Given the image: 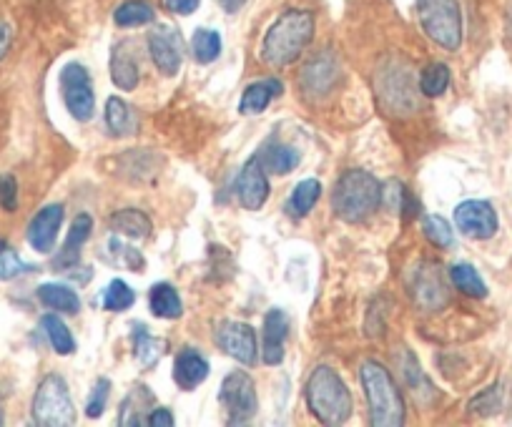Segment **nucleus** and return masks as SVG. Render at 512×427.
Here are the masks:
<instances>
[{
    "instance_id": "obj_21",
    "label": "nucleus",
    "mask_w": 512,
    "mask_h": 427,
    "mask_svg": "<svg viewBox=\"0 0 512 427\" xmlns=\"http://www.w3.org/2000/svg\"><path fill=\"white\" fill-rule=\"evenodd\" d=\"M256 159L262 161L264 171H272V174L284 176L289 174V171L297 169L302 156H299L297 149L282 144V141H269V144L256 154Z\"/></svg>"
},
{
    "instance_id": "obj_26",
    "label": "nucleus",
    "mask_w": 512,
    "mask_h": 427,
    "mask_svg": "<svg viewBox=\"0 0 512 427\" xmlns=\"http://www.w3.org/2000/svg\"><path fill=\"white\" fill-rule=\"evenodd\" d=\"M149 304H151V312L161 319H176L181 317V312H184V304H181L179 292H176L169 282H159L151 287Z\"/></svg>"
},
{
    "instance_id": "obj_43",
    "label": "nucleus",
    "mask_w": 512,
    "mask_h": 427,
    "mask_svg": "<svg viewBox=\"0 0 512 427\" xmlns=\"http://www.w3.org/2000/svg\"><path fill=\"white\" fill-rule=\"evenodd\" d=\"M201 6V0H166V8L176 16H191L196 8Z\"/></svg>"
},
{
    "instance_id": "obj_16",
    "label": "nucleus",
    "mask_w": 512,
    "mask_h": 427,
    "mask_svg": "<svg viewBox=\"0 0 512 427\" xmlns=\"http://www.w3.org/2000/svg\"><path fill=\"white\" fill-rule=\"evenodd\" d=\"M63 224V206L61 204H48L38 211L33 222L28 224V244H31L36 252L48 254L56 244L58 232H61Z\"/></svg>"
},
{
    "instance_id": "obj_44",
    "label": "nucleus",
    "mask_w": 512,
    "mask_h": 427,
    "mask_svg": "<svg viewBox=\"0 0 512 427\" xmlns=\"http://www.w3.org/2000/svg\"><path fill=\"white\" fill-rule=\"evenodd\" d=\"M11 43H13L11 26H8L6 21H0V61H3V56H6V53H8Z\"/></svg>"
},
{
    "instance_id": "obj_1",
    "label": "nucleus",
    "mask_w": 512,
    "mask_h": 427,
    "mask_svg": "<svg viewBox=\"0 0 512 427\" xmlns=\"http://www.w3.org/2000/svg\"><path fill=\"white\" fill-rule=\"evenodd\" d=\"M314 36V16L307 11H287L277 18L262 43V58L267 66L284 68L297 61Z\"/></svg>"
},
{
    "instance_id": "obj_11",
    "label": "nucleus",
    "mask_w": 512,
    "mask_h": 427,
    "mask_svg": "<svg viewBox=\"0 0 512 427\" xmlns=\"http://www.w3.org/2000/svg\"><path fill=\"white\" fill-rule=\"evenodd\" d=\"M339 81V61L332 51H322L319 56H314L307 66L302 68V91L304 96L317 101L332 93V88Z\"/></svg>"
},
{
    "instance_id": "obj_20",
    "label": "nucleus",
    "mask_w": 512,
    "mask_h": 427,
    "mask_svg": "<svg viewBox=\"0 0 512 427\" xmlns=\"http://www.w3.org/2000/svg\"><path fill=\"white\" fill-rule=\"evenodd\" d=\"M111 81L116 83L121 91H134L139 86V63H136L134 53H131V43L123 41L113 48L111 56Z\"/></svg>"
},
{
    "instance_id": "obj_9",
    "label": "nucleus",
    "mask_w": 512,
    "mask_h": 427,
    "mask_svg": "<svg viewBox=\"0 0 512 427\" xmlns=\"http://www.w3.org/2000/svg\"><path fill=\"white\" fill-rule=\"evenodd\" d=\"M216 345L226 352L229 357H234L236 362H241L244 367L256 365V357H259V350H256V332L254 327H249L246 322H219L214 330Z\"/></svg>"
},
{
    "instance_id": "obj_37",
    "label": "nucleus",
    "mask_w": 512,
    "mask_h": 427,
    "mask_svg": "<svg viewBox=\"0 0 512 427\" xmlns=\"http://www.w3.org/2000/svg\"><path fill=\"white\" fill-rule=\"evenodd\" d=\"M422 232H425V237L430 239L435 247H450L452 244V227L447 224V219L437 217V214L425 217V222H422Z\"/></svg>"
},
{
    "instance_id": "obj_19",
    "label": "nucleus",
    "mask_w": 512,
    "mask_h": 427,
    "mask_svg": "<svg viewBox=\"0 0 512 427\" xmlns=\"http://www.w3.org/2000/svg\"><path fill=\"white\" fill-rule=\"evenodd\" d=\"M282 91L284 83L277 81V78H264V81L251 83V86H246L244 96H241L239 111L246 116L262 114V111H267V106L274 98L282 96Z\"/></svg>"
},
{
    "instance_id": "obj_35",
    "label": "nucleus",
    "mask_w": 512,
    "mask_h": 427,
    "mask_svg": "<svg viewBox=\"0 0 512 427\" xmlns=\"http://www.w3.org/2000/svg\"><path fill=\"white\" fill-rule=\"evenodd\" d=\"M134 302H136L134 289L128 287L123 279H113V282L106 287V292H103V307H106L108 312H126Z\"/></svg>"
},
{
    "instance_id": "obj_34",
    "label": "nucleus",
    "mask_w": 512,
    "mask_h": 427,
    "mask_svg": "<svg viewBox=\"0 0 512 427\" xmlns=\"http://www.w3.org/2000/svg\"><path fill=\"white\" fill-rule=\"evenodd\" d=\"M447 86H450V68H447L445 63H432V66H427L425 71H422L420 91L425 93V96H442V93L447 91Z\"/></svg>"
},
{
    "instance_id": "obj_42",
    "label": "nucleus",
    "mask_w": 512,
    "mask_h": 427,
    "mask_svg": "<svg viewBox=\"0 0 512 427\" xmlns=\"http://www.w3.org/2000/svg\"><path fill=\"white\" fill-rule=\"evenodd\" d=\"M146 425L151 427H174V415L166 407H151Z\"/></svg>"
},
{
    "instance_id": "obj_8",
    "label": "nucleus",
    "mask_w": 512,
    "mask_h": 427,
    "mask_svg": "<svg viewBox=\"0 0 512 427\" xmlns=\"http://www.w3.org/2000/svg\"><path fill=\"white\" fill-rule=\"evenodd\" d=\"M61 91L66 101L68 114L76 121H91L96 111V96H93L91 78L81 63H68L61 71Z\"/></svg>"
},
{
    "instance_id": "obj_14",
    "label": "nucleus",
    "mask_w": 512,
    "mask_h": 427,
    "mask_svg": "<svg viewBox=\"0 0 512 427\" xmlns=\"http://www.w3.org/2000/svg\"><path fill=\"white\" fill-rule=\"evenodd\" d=\"M455 224L465 237L490 239L497 232V214L487 201H462L455 209Z\"/></svg>"
},
{
    "instance_id": "obj_40",
    "label": "nucleus",
    "mask_w": 512,
    "mask_h": 427,
    "mask_svg": "<svg viewBox=\"0 0 512 427\" xmlns=\"http://www.w3.org/2000/svg\"><path fill=\"white\" fill-rule=\"evenodd\" d=\"M497 407H500V390H497V387L482 392V395H477L475 400L470 402V412H477V415L482 417H490L492 412H497Z\"/></svg>"
},
{
    "instance_id": "obj_6",
    "label": "nucleus",
    "mask_w": 512,
    "mask_h": 427,
    "mask_svg": "<svg viewBox=\"0 0 512 427\" xmlns=\"http://www.w3.org/2000/svg\"><path fill=\"white\" fill-rule=\"evenodd\" d=\"M33 422L43 427H68L76 422L71 392L61 375H46L33 397Z\"/></svg>"
},
{
    "instance_id": "obj_7",
    "label": "nucleus",
    "mask_w": 512,
    "mask_h": 427,
    "mask_svg": "<svg viewBox=\"0 0 512 427\" xmlns=\"http://www.w3.org/2000/svg\"><path fill=\"white\" fill-rule=\"evenodd\" d=\"M219 402L229 425H246V422H251L256 410H259L254 380L246 372H231V375H226V380L221 382Z\"/></svg>"
},
{
    "instance_id": "obj_46",
    "label": "nucleus",
    "mask_w": 512,
    "mask_h": 427,
    "mask_svg": "<svg viewBox=\"0 0 512 427\" xmlns=\"http://www.w3.org/2000/svg\"><path fill=\"white\" fill-rule=\"evenodd\" d=\"M510 36H512V11H510Z\"/></svg>"
},
{
    "instance_id": "obj_33",
    "label": "nucleus",
    "mask_w": 512,
    "mask_h": 427,
    "mask_svg": "<svg viewBox=\"0 0 512 427\" xmlns=\"http://www.w3.org/2000/svg\"><path fill=\"white\" fill-rule=\"evenodd\" d=\"M191 53H194L196 63H214L221 56V36L219 31H209V28H199L191 38Z\"/></svg>"
},
{
    "instance_id": "obj_28",
    "label": "nucleus",
    "mask_w": 512,
    "mask_h": 427,
    "mask_svg": "<svg viewBox=\"0 0 512 427\" xmlns=\"http://www.w3.org/2000/svg\"><path fill=\"white\" fill-rule=\"evenodd\" d=\"M151 402H154L151 392L146 390V387H136V390L123 400L121 420L118 422H121V425H146L151 412Z\"/></svg>"
},
{
    "instance_id": "obj_5",
    "label": "nucleus",
    "mask_w": 512,
    "mask_h": 427,
    "mask_svg": "<svg viewBox=\"0 0 512 427\" xmlns=\"http://www.w3.org/2000/svg\"><path fill=\"white\" fill-rule=\"evenodd\" d=\"M417 18L430 41L447 51L462 43V11L457 0H417Z\"/></svg>"
},
{
    "instance_id": "obj_10",
    "label": "nucleus",
    "mask_w": 512,
    "mask_h": 427,
    "mask_svg": "<svg viewBox=\"0 0 512 427\" xmlns=\"http://www.w3.org/2000/svg\"><path fill=\"white\" fill-rule=\"evenodd\" d=\"M379 96L384 98L387 109L395 114H410L417 106V91L412 86L410 71H402L400 63H392V68H384L379 73Z\"/></svg>"
},
{
    "instance_id": "obj_29",
    "label": "nucleus",
    "mask_w": 512,
    "mask_h": 427,
    "mask_svg": "<svg viewBox=\"0 0 512 427\" xmlns=\"http://www.w3.org/2000/svg\"><path fill=\"white\" fill-rule=\"evenodd\" d=\"M154 18L156 13L149 0H126V3H121V6L116 8V13H113V21L121 28L146 26V23H151Z\"/></svg>"
},
{
    "instance_id": "obj_30",
    "label": "nucleus",
    "mask_w": 512,
    "mask_h": 427,
    "mask_svg": "<svg viewBox=\"0 0 512 427\" xmlns=\"http://www.w3.org/2000/svg\"><path fill=\"white\" fill-rule=\"evenodd\" d=\"M319 196H322V184H319L317 179L302 181V184H297V189L292 191V196H289L287 211L294 219H304L309 211L314 209Z\"/></svg>"
},
{
    "instance_id": "obj_3",
    "label": "nucleus",
    "mask_w": 512,
    "mask_h": 427,
    "mask_svg": "<svg viewBox=\"0 0 512 427\" xmlns=\"http://www.w3.org/2000/svg\"><path fill=\"white\" fill-rule=\"evenodd\" d=\"M307 405L324 425H344L352 415V395L332 367H317L307 382Z\"/></svg>"
},
{
    "instance_id": "obj_41",
    "label": "nucleus",
    "mask_w": 512,
    "mask_h": 427,
    "mask_svg": "<svg viewBox=\"0 0 512 427\" xmlns=\"http://www.w3.org/2000/svg\"><path fill=\"white\" fill-rule=\"evenodd\" d=\"M0 209H18V184L11 174H0Z\"/></svg>"
},
{
    "instance_id": "obj_15",
    "label": "nucleus",
    "mask_w": 512,
    "mask_h": 427,
    "mask_svg": "<svg viewBox=\"0 0 512 427\" xmlns=\"http://www.w3.org/2000/svg\"><path fill=\"white\" fill-rule=\"evenodd\" d=\"M236 196H239L241 206L249 211L262 209L269 199V179L267 171H264L262 161L249 159L244 164V169L239 171V179H236Z\"/></svg>"
},
{
    "instance_id": "obj_32",
    "label": "nucleus",
    "mask_w": 512,
    "mask_h": 427,
    "mask_svg": "<svg viewBox=\"0 0 512 427\" xmlns=\"http://www.w3.org/2000/svg\"><path fill=\"white\" fill-rule=\"evenodd\" d=\"M450 277H452V284H455L462 294H467V297L472 299L487 297L485 282H482V277L477 274V269L472 267V264H455V267L450 269Z\"/></svg>"
},
{
    "instance_id": "obj_31",
    "label": "nucleus",
    "mask_w": 512,
    "mask_h": 427,
    "mask_svg": "<svg viewBox=\"0 0 512 427\" xmlns=\"http://www.w3.org/2000/svg\"><path fill=\"white\" fill-rule=\"evenodd\" d=\"M43 330H46L48 342H51V347L58 352V355L66 357L76 352V340H73L71 330H68L66 322H63L61 317H56V314H46V317H43Z\"/></svg>"
},
{
    "instance_id": "obj_23",
    "label": "nucleus",
    "mask_w": 512,
    "mask_h": 427,
    "mask_svg": "<svg viewBox=\"0 0 512 427\" xmlns=\"http://www.w3.org/2000/svg\"><path fill=\"white\" fill-rule=\"evenodd\" d=\"M38 299H41L48 309L61 314H78V309H81V299H78V294L73 292L71 287L58 282L41 284V287H38Z\"/></svg>"
},
{
    "instance_id": "obj_45",
    "label": "nucleus",
    "mask_w": 512,
    "mask_h": 427,
    "mask_svg": "<svg viewBox=\"0 0 512 427\" xmlns=\"http://www.w3.org/2000/svg\"><path fill=\"white\" fill-rule=\"evenodd\" d=\"M219 3H221V8H224L226 13H236V11H241V8H244L246 0H219Z\"/></svg>"
},
{
    "instance_id": "obj_12",
    "label": "nucleus",
    "mask_w": 512,
    "mask_h": 427,
    "mask_svg": "<svg viewBox=\"0 0 512 427\" xmlns=\"http://www.w3.org/2000/svg\"><path fill=\"white\" fill-rule=\"evenodd\" d=\"M149 53L154 58L156 68H159L164 76H176L184 61V41H181L179 31H174L171 26H156L149 33Z\"/></svg>"
},
{
    "instance_id": "obj_17",
    "label": "nucleus",
    "mask_w": 512,
    "mask_h": 427,
    "mask_svg": "<svg viewBox=\"0 0 512 427\" xmlns=\"http://www.w3.org/2000/svg\"><path fill=\"white\" fill-rule=\"evenodd\" d=\"M289 317L282 309H269L264 317V362L267 365H282L284 347H287Z\"/></svg>"
},
{
    "instance_id": "obj_27",
    "label": "nucleus",
    "mask_w": 512,
    "mask_h": 427,
    "mask_svg": "<svg viewBox=\"0 0 512 427\" xmlns=\"http://www.w3.org/2000/svg\"><path fill=\"white\" fill-rule=\"evenodd\" d=\"M166 350H169L166 340H159V337L149 335V332H146V327H141V325L134 327V352H136V360L141 362V367H144V370L154 367L156 362L166 355Z\"/></svg>"
},
{
    "instance_id": "obj_4",
    "label": "nucleus",
    "mask_w": 512,
    "mask_h": 427,
    "mask_svg": "<svg viewBox=\"0 0 512 427\" xmlns=\"http://www.w3.org/2000/svg\"><path fill=\"white\" fill-rule=\"evenodd\" d=\"M362 387L367 395L369 420L377 427H400L405 422V402L397 392L395 380L379 362H364Z\"/></svg>"
},
{
    "instance_id": "obj_24",
    "label": "nucleus",
    "mask_w": 512,
    "mask_h": 427,
    "mask_svg": "<svg viewBox=\"0 0 512 427\" xmlns=\"http://www.w3.org/2000/svg\"><path fill=\"white\" fill-rule=\"evenodd\" d=\"M111 229L126 239H146L151 234V219L139 209L116 211L111 217Z\"/></svg>"
},
{
    "instance_id": "obj_13",
    "label": "nucleus",
    "mask_w": 512,
    "mask_h": 427,
    "mask_svg": "<svg viewBox=\"0 0 512 427\" xmlns=\"http://www.w3.org/2000/svg\"><path fill=\"white\" fill-rule=\"evenodd\" d=\"M410 294L422 309H440L447 304V287L440 267L432 262H422L410 274Z\"/></svg>"
},
{
    "instance_id": "obj_18",
    "label": "nucleus",
    "mask_w": 512,
    "mask_h": 427,
    "mask_svg": "<svg viewBox=\"0 0 512 427\" xmlns=\"http://www.w3.org/2000/svg\"><path fill=\"white\" fill-rule=\"evenodd\" d=\"M209 377V362L199 350H181L174 360V382L181 390H196Z\"/></svg>"
},
{
    "instance_id": "obj_36",
    "label": "nucleus",
    "mask_w": 512,
    "mask_h": 427,
    "mask_svg": "<svg viewBox=\"0 0 512 427\" xmlns=\"http://www.w3.org/2000/svg\"><path fill=\"white\" fill-rule=\"evenodd\" d=\"M31 269V264L23 262L11 244L0 242V279H13L23 272H31Z\"/></svg>"
},
{
    "instance_id": "obj_22",
    "label": "nucleus",
    "mask_w": 512,
    "mask_h": 427,
    "mask_svg": "<svg viewBox=\"0 0 512 427\" xmlns=\"http://www.w3.org/2000/svg\"><path fill=\"white\" fill-rule=\"evenodd\" d=\"M106 124L113 136H134L139 131V116L123 98H108L106 103Z\"/></svg>"
},
{
    "instance_id": "obj_38",
    "label": "nucleus",
    "mask_w": 512,
    "mask_h": 427,
    "mask_svg": "<svg viewBox=\"0 0 512 427\" xmlns=\"http://www.w3.org/2000/svg\"><path fill=\"white\" fill-rule=\"evenodd\" d=\"M108 392H111V382H108L106 377H101V380L93 385L91 400H88V405H86L88 417H93V420H96V417L103 415V410H106V405H108Z\"/></svg>"
},
{
    "instance_id": "obj_25",
    "label": "nucleus",
    "mask_w": 512,
    "mask_h": 427,
    "mask_svg": "<svg viewBox=\"0 0 512 427\" xmlns=\"http://www.w3.org/2000/svg\"><path fill=\"white\" fill-rule=\"evenodd\" d=\"M91 229H93V219L88 217V214L76 217L71 232H68L66 244H63L61 249V257L56 259V267H71V264L78 262V252H81V247L88 242V237H91Z\"/></svg>"
},
{
    "instance_id": "obj_39",
    "label": "nucleus",
    "mask_w": 512,
    "mask_h": 427,
    "mask_svg": "<svg viewBox=\"0 0 512 427\" xmlns=\"http://www.w3.org/2000/svg\"><path fill=\"white\" fill-rule=\"evenodd\" d=\"M111 252L118 264H126L128 269H144V257H141L139 249L128 247V244H123L121 239L116 237L111 239Z\"/></svg>"
},
{
    "instance_id": "obj_2",
    "label": "nucleus",
    "mask_w": 512,
    "mask_h": 427,
    "mask_svg": "<svg viewBox=\"0 0 512 427\" xmlns=\"http://www.w3.org/2000/svg\"><path fill=\"white\" fill-rule=\"evenodd\" d=\"M382 201V186L369 171L349 169L339 176L332 194L334 214L347 224H359L377 211Z\"/></svg>"
}]
</instances>
